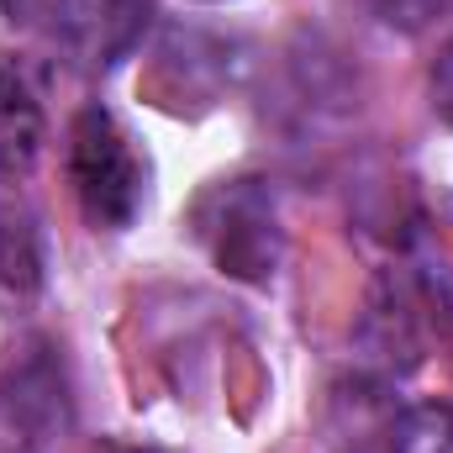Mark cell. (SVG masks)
<instances>
[{
  "label": "cell",
  "instance_id": "1",
  "mask_svg": "<svg viewBox=\"0 0 453 453\" xmlns=\"http://www.w3.org/2000/svg\"><path fill=\"white\" fill-rule=\"evenodd\" d=\"M69 190L96 232H127L148 201V158L132 148V132L106 106H85L69 127Z\"/></svg>",
  "mask_w": 453,
  "mask_h": 453
},
{
  "label": "cell",
  "instance_id": "2",
  "mask_svg": "<svg viewBox=\"0 0 453 453\" xmlns=\"http://www.w3.org/2000/svg\"><path fill=\"white\" fill-rule=\"evenodd\" d=\"M196 237L226 280H242V285H269L285 258L274 190L248 174L211 185L196 201Z\"/></svg>",
  "mask_w": 453,
  "mask_h": 453
},
{
  "label": "cell",
  "instance_id": "3",
  "mask_svg": "<svg viewBox=\"0 0 453 453\" xmlns=\"http://www.w3.org/2000/svg\"><path fill=\"white\" fill-rule=\"evenodd\" d=\"M42 16L69 64L85 74H111L142 48L153 0H42Z\"/></svg>",
  "mask_w": 453,
  "mask_h": 453
},
{
  "label": "cell",
  "instance_id": "4",
  "mask_svg": "<svg viewBox=\"0 0 453 453\" xmlns=\"http://www.w3.org/2000/svg\"><path fill=\"white\" fill-rule=\"evenodd\" d=\"M158 69L180 96H201V106H211L217 96L242 85L248 48L237 37H217L201 27H169L158 42Z\"/></svg>",
  "mask_w": 453,
  "mask_h": 453
},
{
  "label": "cell",
  "instance_id": "5",
  "mask_svg": "<svg viewBox=\"0 0 453 453\" xmlns=\"http://www.w3.org/2000/svg\"><path fill=\"white\" fill-rule=\"evenodd\" d=\"M48 148V111L16 64H0V180H27Z\"/></svg>",
  "mask_w": 453,
  "mask_h": 453
},
{
  "label": "cell",
  "instance_id": "6",
  "mask_svg": "<svg viewBox=\"0 0 453 453\" xmlns=\"http://www.w3.org/2000/svg\"><path fill=\"white\" fill-rule=\"evenodd\" d=\"M0 395L11 406L16 422L27 427H53L64 422V374H58V358H53V342H32L27 353H11V364L0 369Z\"/></svg>",
  "mask_w": 453,
  "mask_h": 453
},
{
  "label": "cell",
  "instance_id": "7",
  "mask_svg": "<svg viewBox=\"0 0 453 453\" xmlns=\"http://www.w3.org/2000/svg\"><path fill=\"white\" fill-rule=\"evenodd\" d=\"M48 285L42 232L27 206L0 201V311H27Z\"/></svg>",
  "mask_w": 453,
  "mask_h": 453
},
{
  "label": "cell",
  "instance_id": "8",
  "mask_svg": "<svg viewBox=\"0 0 453 453\" xmlns=\"http://www.w3.org/2000/svg\"><path fill=\"white\" fill-rule=\"evenodd\" d=\"M385 453H453V406L449 401L406 406L385 433Z\"/></svg>",
  "mask_w": 453,
  "mask_h": 453
},
{
  "label": "cell",
  "instance_id": "9",
  "mask_svg": "<svg viewBox=\"0 0 453 453\" xmlns=\"http://www.w3.org/2000/svg\"><path fill=\"white\" fill-rule=\"evenodd\" d=\"M369 11H374L390 32L417 37V32H427V27H438V21L449 16L453 0H369Z\"/></svg>",
  "mask_w": 453,
  "mask_h": 453
},
{
  "label": "cell",
  "instance_id": "10",
  "mask_svg": "<svg viewBox=\"0 0 453 453\" xmlns=\"http://www.w3.org/2000/svg\"><path fill=\"white\" fill-rule=\"evenodd\" d=\"M427 96H433V116L453 127V32L443 37L438 58H433V74H427Z\"/></svg>",
  "mask_w": 453,
  "mask_h": 453
},
{
  "label": "cell",
  "instance_id": "11",
  "mask_svg": "<svg viewBox=\"0 0 453 453\" xmlns=\"http://www.w3.org/2000/svg\"><path fill=\"white\" fill-rule=\"evenodd\" d=\"M106 453H153V449H106Z\"/></svg>",
  "mask_w": 453,
  "mask_h": 453
},
{
  "label": "cell",
  "instance_id": "12",
  "mask_svg": "<svg viewBox=\"0 0 453 453\" xmlns=\"http://www.w3.org/2000/svg\"><path fill=\"white\" fill-rule=\"evenodd\" d=\"M206 5H222V0H206Z\"/></svg>",
  "mask_w": 453,
  "mask_h": 453
}]
</instances>
